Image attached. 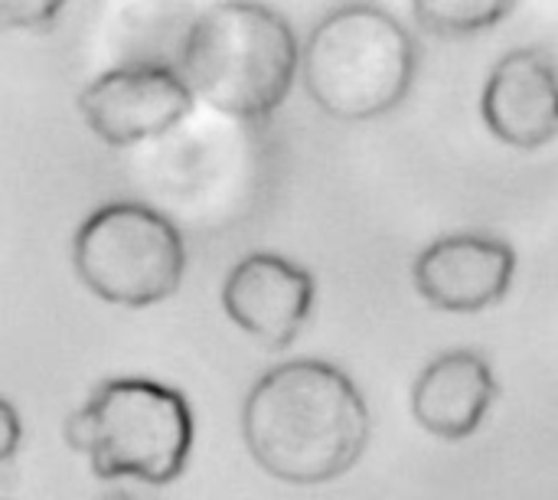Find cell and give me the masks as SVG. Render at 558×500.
Here are the masks:
<instances>
[{"label":"cell","mask_w":558,"mask_h":500,"mask_svg":"<svg viewBox=\"0 0 558 500\" xmlns=\"http://www.w3.org/2000/svg\"><path fill=\"white\" fill-rule=\"evenodd\" d=\"M242 439L262 472L288 485L347 475L369 445V406L327 360H288L268 370L242 406Z\"/></svg>","instance_id":"6da1fadb"},{"label":"cell","mask_w":558,"mask_h":500,"mask_svg":"<svg viewBox=\"0 0 558 500\" xmlns=\"http://www.w3.org/2000/svg\"><path fill=\"white\" fill-rule=\"evenodd\" d=\"M301 52L294 29L271 7L216 3L186 29L173 69L196 102L229 118L262 121L288 98Z\"/></svg>","instance_id":"7a4b0ae2"},{"label":"cell","mask_w":558,"mask_h":500,"mask_svg":"<svg viewBox=\"0 0 558 500\" xmlns=\"http://www.w3.org/2000/svg\"><path fill=\"white\" fill-rule=\"evenodd\" d=\"M415 66L412 33L376 3L330 10L301 52V79L311 102L340 121L392 111L412 88Z\"/></svg>","instance_id":"3957f363"},{"label":"cell","mask_w":558,"mask_h":500,"mask_svg":"<svg viewBox=\"0 0 558 500\" xmlns=\"http://www.w3.org/2000/svg\"><path fill=\"white\" fill-rule=\"evenodd\" d=\"M65 442L105 481L170 485L193 452V409L173 386L141 377L105 380L65 419Z\"/></svg>","instance_id":"277c9868"},{"label":"cell","mask_w":558,"mask_h":500,"mask_svg":"<svg viewBox=\"0 0 558 500\" xmlns=\"http://www.w3.org/2000/svg\"><path fill=\"white\" fill-rule=\"evenodd\" d=\"M72 265L82 285L121 308H147L183 285V233L154 206L118 200L98 206L72 239Z\"/></svg>","instance_id":"5b68a950"},{"label":"cell","mask_w":558,"mask_h":500,"mask_svg":"<svg viewBox=\"0 0 558 500\" xmlns=\"http://www.w3.org/2000/svg\"><path fill=\"white\" fill-rule=\"evenodd\" d=\"M193 102L196 98L183 75L154 62L111 69L78 92V111L85 124L111 147L167 134L190 115Z\"/></svg>","instance_id":"8992f818"},{"label":"cell","mask_w":558,"mask_h":500,"mask_svg":"<svg viewBox=\"0 0 558 500\" xmlns=\"http://www.w3.org/2000/svg\"><path fill=\"white\" fill-rule=\"evenodd\" d=\"M317 298V282L298 262L275 252H248L222 285V308L235 328L268 350L294 344Z\"/></svg>","instance_id":"52a82bcc"},{"label":"cell","mask_w":558,"mask_h":500,"mask_svg":"<svg viewBox=\"0 0 558 500\" xmlns=\"http://www.w3.org/2000/svg\"><path fill=\"white\" fill-rule=\"evenodd\" d=\"M517 275L510 242L487 233H454L418 252L412 278L418 295L451 314H477L497 305Z\"/></svg>","instance_id":"ba28073f"},{"label":"cell","mask_w":558,"mask_h":500,"mask_svg":"<svg viewBox=\"0 0 558 500\" xmlns=\"http://www.w3.org/2000/svg\"><path fill=\"white\" fill-rule=\"evenodd\" d=\"M481 111L510 147H546L558 138V62L539 46L507 52L490 69Z\"/></svg>","instance_id":"9c48e42d"},{"label":"cell","mask_w":558,"mask_h":500,"mask_svg":"<svg viewBox=\"0 0 558 500\" xmlns=\"http://www.w3.org/2000/svg\"><path fill=\"white\" fill-rule=\"evenodd\" d=\"M500 386L490 364L474 350L435 357L412 386L415 422L445 442H461L481 429Z\"/></svg>","instance_id":"30bf717a"},{"label":"cell","mask_w":558,"mask_h":500,"mask_svg":"<svg viewBox=\"0 0 558 500\" xmlns=\"http://www.w3.org/2000/svg\"><path fill=\"white\" fill-rule=\"evenodd\" d=\"M412 13L422 29L438 36H468L497 26L504 16L513 13L507 0H418Z\"/></svg>","instance_id":"8fae6325"},{"label":"cell","mask_w":558,"mask_h":500,"mask_svg":"<svg viewBox=\"0 0 558 500\" xmlns=\"http://www.w3.org/2000/svg\"><path fill=\"white\" fill-rule=\"evenodd\" d=\"M62 13V3L52 0H3L0 3V20L7 29H36V26H52L56 16Z\"/></svg>","instance_id":"7c38bea8"},{"label":"cell","mask_w":558,"mask_h":500,"mask_svg":"<svg viewBox=\"0 0 558 500\" xmlns=\"http://www.w3.org/2000/svg\"><path fill=\"white\" fill-rule=\"evenodd\" d=\"M20 442H23L20 416H16V409L3 400V403H0V462H3V465H10V462H13V455H16Z\"/></svg>","instance_id":"4fadbf2b"},{"label":"cell","mask_w":558,"mask_h":500,"mask_svg":"<svg viewBox=\"0 0 558 500\" xmlns=\"http://www.w3.org/2000/svg\"><path fill=\"white\" fill-rule=\"evenodd\" d=\"M105 500H131V498H124V495H114V498H105Z\"/></svg>","instance_id":"5bb4252c"}]
</instances>
